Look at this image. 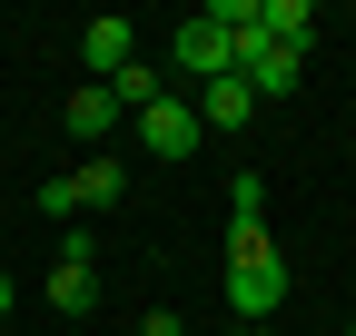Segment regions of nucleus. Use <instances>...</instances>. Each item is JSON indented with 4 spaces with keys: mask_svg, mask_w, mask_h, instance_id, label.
<instances>
[{
    "mask_svg": "<svg viewBox=\"0 0 356 336\" xmlns=\"http://www.w3.org/2000/svg\"><path fill=\"white\" fill-rule=\"evenodd\" d=\"M346 336H356V326H346Z\"/></svg>",
    "mask_w": 356,
    "mask_h": 336,
    "instance_id": "nucleus-14",
    "label": "nucleus"
},
{
    "mask_svg": "<svg viewBox=\"0 0 356 336\" xmlns=\"http://www.w3.org/2000/svg\"><path fill=\"white\" fill-rule=\"evenodd\" d=\"M228 69H238V30H228V10L178 20V79H228Z\"/></svg>",
    "mask_w": 356,
    "mask_h": 336,
    "instance_id": "nucleus-3",
    "label": "nucleus"
},
{
    "mask_svg": "<svg viewBox=\"0 0 356 336\" xmlns=\"http://www.w3.org/2000/svg\"><path fill=\"white\" fill-rule=\"evenodd\" d=\"M228 307L248 326H277V307H287V267H277V247H267V228L228 237Z\"/></svg>",
    "mask_w": 356,
    "mask_h": 336,
    "instance_id": "nucleus-1",
    "label": "nucleus"
},
{
    "mask_svg": "<svg viewBox=\"0 0 356 336\" xmlns=\"http://www.w3.org/2000/svg\"><path fill=\"white\" fill-rule=\"evenodd\" d=\"M60 119H70V139H79L89 158H99V139L119 129V119H129V109H119V99L99 90V79H79V90H70V109H60Z\"/></svg>",
    "mask_w": 356,
    "mask_h": 336,
    "instance_id": "nucleus-7",
    "label": "nucleus"
},
{
    "mask_svg": "<svg viewBox=\"0 0 356 336\" xmlns=\"http://www.w3.org/2000/svg\"><path fill=\"white\" fill-rule=\"evenodd\" d=\"M79 60H89V79H119L129 60H139V30H129V20H89L79 30Z\"/></svg>",
    "mask_w": 356,
    "mask_h": 336,
    "instance_id": "nucleus-8",
    "label": "nucleus"
},
{
    "mask_svg": "<svg viewBox=\"0 0 356 336\" xmlns=\"http://www.w3.org/2000/svg\"><path fill=\"white\" fill-rule=\"evenodd\" d=\"M297 69H307L297 50H267V40H248V30H238V79H248L257 99H287V90H297Z\"/></svg>",
    "mask_w": 356,
    "mask_h": 336,
    "instance_id": "nucleus-6",
    "label": "nucleus"
},
{
    "mask_svg": "<svg viewBox=\"0 0 356 336\" xmlns=\"http://www.w3.org/2000/svg\"><path fill=\"white\" fill-rule=\"evenodd\" d=\"M0 317H10V277H0Z\"/></svg>",
    "mask_w": 356,
    "mask_h": 336,
    "instance_id": "nucleus-12",
    "label": "nucleus"
},
{
    "mask_svg": "<svg viewBox=\"0 0 356 336\" xmlns=\"http://www.w3.org/2000/svg\"><path fill=\"white\" fill-rule=\"evenodd\" d=\"M257 218H267V178L238 168V178H228V237H257Z\"/></svg>",
    "mask_w": 356,
    "mask_h": 336,
    "instance_id": "nucleus-11",
    "label": "nucleus"
},
{
    "mask_svg": "<svg viewBox=\"0 0 356 336\" xmlns=\"http://www.w3.org/2000/svg\"><path fill=\"white\" fill-rule=\"evenodd\" d=\"M119 188H129V178H119V158L99 149V158H79L70 178L40 188V208H50V218H79V208H119Z\"/></svg>",
    "mask_w": 356,
    "mask_h": 336,
    "instance_id": "nucleus-4",
    "label": "nucleus"
},
{
    "mask_svg": "<svg viewBox=\"0 0 356 336\" xmlns=\"http://www.w3.org/2000/svg\"><path fill=\"white\" fill-rule=\"evenodd\" d=\"M99 90H109V99H119V109H129V119H139V109H149V99H159V90H168V69H159V60H129V69H119V79H99Z\"/></svg>",
    "mask_w": 356,
    "mask_h": 336,
    "instance_id": "nucleus-10",
    "label": "nucleus"
},
{
    "mask_svg": "<svg viewBox=\"0 0 356 336\" xmlns=\"http://www.w3.org/2000/svg\"><path fill=\"white\" fill-rule=\"evenodd\" d=\"M257 119V90L228 69V79H208V99H198V129H248Z\"/></svg>",
    "mask_w": 356,
    "mask_h": 336,
    "instance_id": "nucleus-9",
    "label": "nucleus"
},
{
    "mask_svg": "<svg viewBox=\"0 0 356 336\" xmlns=\"http://www.w3.org/2000/svg\"><path fill=\"white\" fill-rule=\"evenodd\" d=\"M198 139H208V129H198V99H188V90L168 79V90H159V99L139 109V149H149V158H188Z\"/></svg>",
    "mask_w": 356,
    "mask_h": 336,
    "instance_id": "nucleus-2",
    "label": "nucleus"
},
{
    "mask_svg": "<svg viewBox=\"0 0 356 336\" xmlns=\"http://www.w3.org/2000/svg\"><path fill=\"white\" fill-rule=\"evenodd\" d=\"M257 336H277V326H257Z\"/></svg>",
    "mask_w": 356,
    "mask_h": 336,
    "instance_id": "nucleus-13",
    "label": "nucleus"
},
{
    "mask_svg": "<svg viewBox=\"0 0 356 336\" xmlns=\"http://www.w3.org/2000/svg\"><path fill=\"white\" fill-rule=\"evenodd\" d=\"M89 267H99V258H89V237L70 228L60 258H50V307H60V317H89V297H99V277H89Z\"/></svg>",
    "mask_w": 356,
    "mask_h": 336,
    "instance_id": "nucleus-5",
    "label": "nucleus"
}]
</instances>
